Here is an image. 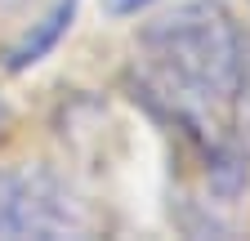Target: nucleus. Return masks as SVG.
Segmentation results:
<instances>
[{
  "label": "nucleus",
  "mask_w": 250,
  "mask_h": 241,
  "mask_svg": "<svg viewBox=\"0 0 250 241\" xmlns=\"http://www.w3.org/2000/svg\"><path fill=\"white\" fill-rule=\"evenodd\" d=\"M143 49L192 99H228L241 80V32L224 0H183L143 27Z\"/></svg>",
  "instance_id": "nucleus-1"
},
{
  "label": "nucleus",
  "mask_w": 250,
  "mask_h": 241,
  "mask_svg": "<svg viewBox=\"0 0 250 241\" xmlns=\"http://www.w3.org/2000/svg\"><path fill=\"white\" fill-rule=\"evenodd\" d=\"M72 215L49 179H5L0 183V232L5 237H54L67 232Z\"/></svg>",
  "instance_id": "nucleus-2"
},
{
  "label": "nucleus",
  "mask_w": 250,
  "mask_h": 241,
  "mask_svg": "<svg viewBox=\"0 0 250 241\" xmlns=\"http://www.w3.org/2000/svg\"><path fill=\"white\" fill-rule=\"evenodd\" d=\"M72 18H76V0H54V5L36 18L22 32V40L9 49V72H27V67H36V63H45V58L54 54V45L62 40V32L72 27Z\"/></svg>",
  "instance_id": "nucleus-3"
},
{
  "label": "nucleus",
  "mask_w": 250,
  "mask_h": 241,
  "mask_svg": "<svg viewBox=\"0 0 250 241\" xmlns=\"http://www.w3.org/2000/svg\"><path fill=\"white\" fill-rule=\"evenodd\" d=\"M152 0H107V9L116 14V18H130V14H139V9H147Z\"/></svg>",
  "instance_id": "nucleus-4"
}]
</instances>
